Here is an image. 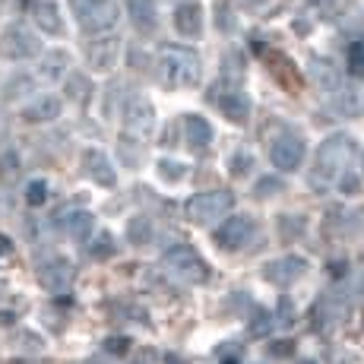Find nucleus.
I'll list each match as a JSON object with an SVG mask.
<instances>
[{"mask_svg": "<svg viewBox=\"0 0 364 364\" xmlns=\"http://www.w3.org/2000/svg\"><path fill=\"white\" fill-rule=\"evenodd\" d=\"M346 311H348V298H342L339 291H326V295L317 301V307H314L317 330H330V326H336L342 317H346Z\"/></svg>", "mask_w": 364, "mask_h": 364, "instance_id": "2eb2a0df", "label": "nucleus"}, {"mask_svg": "<svg viewBox=\"0 0 364 364\" xmlns=\"http://www.w3.org/2000/svg\"><path fill=\"white\" fill-rule=\"evenodd\" d=\"M124 127L133 136L152 133V127H156V108H152V102L143 99V95H133L127 102V108H124Z\"/></svg>", "mask_w": 364, "mask_h": 364, "instance_id": "9d476101", "label": "nucleus"}, {"mask_svg": "<svg viewBox=\"0 0 364 364\" xmlns=\"http://www.w3.org/2000/svg\"><path fill=\"white\" fill-rule=\"evenodd\" d=\"M235 209V193L232 191H206L197 193L187 203V215L193 225H213L215 219H225Z\"/></svg>", "mask_w": 364, "mask_h": 364, "instance_id": "39448f33", "label": "nucleus"}, {"mask_svg": "<svg viewBox=\"0 0 364 364\" xmlns=\"http://www.w3.org/2000/svg\"><path fill=\"white\" fill-rule=\"evenodd\" d=\"M10 250H13L10 237H4V235H0V254H10Z\"/></svg>", "mask_w": 364, "mask_h": 364, "instance_id": "c03bdc74", "label": "nucleus"}, {"mask_svg": "<svg viewBox=\"0 0 364 364\" xmlns=\"http://www.w3.org/2000/svg\"><path fill=\"white\" fill-rule=\"evenodd\" d=\"M127 348H130L127 336H111V339H105V352L108 355H127Z\"/></svg>", "mask_w": 364, "mask_h": 364, "instance_id": "4c0bfd02", "label": "nucleus"}, {"mask_svg": "<svg viewBox=\"0 0 364 364\" xmlns=\"http://www.w3.org/2000/svg\"><path fill=\"white\" fill-rule=\"evenodd\" d=\"M348 70L355 76H364V38H355L348 45Z\"/></svg>", "mask_w": 364, "mask_h": 364, "instance_id": "2f4dec72", "label": "nucleus"}, {"mask_svg": "<svg viewBox=\"0 0 364 364\" xmlns=\"http://www.w3.org/2000/svg\"><path fill=\"white\" fill-rule=\"evenodd\" d=\"M215 26H219L222 32H232L235 29V16H232V10H228V4L215 6Z\"/></svg>", "mask_w": 364, "mask_h": 364, "instance_id": "e433bc0d", "label": "nucleus"}, {"mask_svg": "<svg viewBox=\"0 0 364 364\" xmlns=\"http://www.w3.org/2000/svg\"><path fill=\"white\" fill-rule=\"evenodd\" d=\"M82 171H86V178H92L95 184H102V187H114L117 184L114 165H111V159L105 156L102 149H86L82 152Z\"/></svg>", "mask_w": 364, "mask_h": 364, "instance_id": "4468645a", "label": "nucleus"}, {"mask_svg": "<svg viewBox=\"0 0 364 364\" xmlns=\"http://www.w3.org/2000/svg\"><path fill=\"white\" fill-rule=\"evenodd\" d=\"M159 269L162 276H168L171 282H181V285H203L209 279V266L206 260L191 247H174L159 260Z\"/></svg>", "mask_w": 364, "mask_h": 364, "instance_id": "7ed1b4c3", "label": "nucleus"}, {"mask_svg": "<svg viewBox=\"0 0 364 364\" xmlns=\"http://www.w3.org/2000/svg\"><path fill=\"white\" fill-rule=\"evenodd\" d=\"M156 76L165 89H191L200 82L203 76V64L200 54L191 48L181 45H168L159 51V64H156Z\"/></svg>", "mask_w": 364, "mask_h": 364, "instance_id": "f03ea898", "label": "nucleus"}, {"mask_svg": "<svg viewBox=\"0 0 364 364\" xmlns=\"http://www.w3.org/2000/svg\"><path fill=\"white\" fill-rule=\"evenodd\" d=\"M76 23L82 26V32H111L117 26V4L114 0H70Z\"/></svg>", "mask_w": 364, "mask_h": 364, "instance_id": "20e7f679", "label": "nucleus"}, {"mask_svg": "<svg viewBox=\"0 0 364 364\" xmlns=\"http://www.w3.org/2000/svg\"><path fill=\"white\" fill-rule=\"evenodd\" d=\"M272 323H276V320H272L269 311H254V320H250V333H254V336H266V333L272 330Z\"/></svg>", "mask_w": 364, "mask_h": 364, "instance_id": "f704fd0d", "label": "nucleus"}, {"mask_svg": "<svg viewBox=\"0 0 364 364\" xmlns=\"http://www.w3.org/2000/svg\"><path fill=\"white\" fill-rule=\"evenodd\" d=\"M114 254H117V244L108 232H102L92 244H89V257H92V260H111Z\"/></svg>", "mask_w": 364, "mask_h": 364, "instance_id": "bb28decb", "label": "nucleus"}, {"mask_svg": "<svg viewBox=\"0 0 364 364\" xmlns=\"http://www.w3.org/2000/svg\"><path fill=\"white\" fill-rule=\"evenodd\" d=\"M117 54H121V38L117 35H105V38H92L86 45V60L92 70H99V73H105V70H111L117 64Z\"/></svg>", "mask_w": 364, "mask_h": 364, "instance_id": "ddd939ff", "label": "nucleus"}, {"mask_svg": "<svg viewBox=\"0 0 364 364\" xmlns=\"http://www.w3.org/2000/svg\"><path fill=\"white\" fill-rule=\"evenodd\" d=\"M19 171H23V165H19V156L13 149H6V152H0V181H16L19 178Z\"/></svg>", "mask_w": 364, "mask_h": 364, "instance_id": "c85d7f7f", "label": "nucleus"}, {"mask_svg": "<svg viewBox=\"0 0 364 364\" xmlns=\"http://www.w3.org/2000/svg\"><path fill=\"white\" fill-rule=\"evenodd\" d=\"M336 181H339V191L346 193V197H352V193H358V178H355V174L348 171V168H346V171H342Z\"/></svg>", "mask_w": 364, "mask_h": 364, "instance_id": "ea45409f", "label": "nucleus"}, {"mask_svg": "<svg viewBox=\"0 0 364 364\" xmlns=\"http://www.w3.org/2000/svg\"><path fill=\"white\" fill-rule=\"evenodd\" d=\"M32 16H35V26H38L41 32H48V35L64 32V19H60V10H58L54 0H38L35 10H32Z\"/></svg>", "mask_w": 364, "mask_h": 364, "instance_id": "aec40b11", "label": "nucleus"}, {"mask_svg": "<svg viewBox=\"0 0 364 364\" xmlns=\"http://www.w3.org/2000/svg\"><path fill=\"white\" fill-rule=\"evenodd\" d=\"M285 191V184H282V178H276V174H266V178L257 181V187H254V193L260 200H269V197H276V193H282Z\"/></svg>", "mask_w": 364, "mask_h": 364, "instance_id": "c756f323", "label": "nucleus"}, {"mask_svg": "<svg viewBox=\"0 0 364 364\" xmlns=\"http://www.w3.org/2000/svg\"><path fill=\"white\" fill-rule=\"evenodd\" d=\"M257 235V222L250 215H232L215 228V244L222 250H241L244 244H250V237Z\"/></svg>", "mask_w": 364, "mask_h": 364, "instance_id": "0eeeda50", "label": "nucleus"}, {"mask_svg": "<svg viewBox=\"0 0 364 364\" xmlns=\"http://www.w3.org/2000/svg\"><path fill=\"white\" fill-rule=\"evenodd\" d=\"M307 70H311L314 86H320L323 92H333V89L342 86V73H339V67H336L330 58H314Z\"/></svg>", "mask_w": 364, "mask_h": 364, "instance_id": "f3484780", "label": "nucleus"}, {"mask_svg": "<svg viewBox=\"0 0 364 364\" xmlns=\"http://www.w3.org/2000/svg\"><path fill=\"white\" fill-rule=\"evenodd\" d=\"M304 156H307V146L295 133H285V136H279L276 143L269 146V159L279 171H295V168H301V162H304Z\"/></svg>", "mask_w": 364, "mask_h": 364, "instance_id": "6e6552de", "label": "nucleus"}, {"mask_svg": "<svg viewBox=\"0 0 364 364\" xmlns=\"http://www.w3.org/2000/svg\"><path fill=\"white\" fill-rule=\"evenodd\" d=\"M121 156H124V162H127V168H136L139 165V152L130 149V136L121 139Z\"/></svg>", "mask_w": 364, "mask_h": 364, "instance_id": "a19ab883", "label": "nucleus"}, {"mask_svg": "<svg viewBox=\"0 0 364 364\" xmlns=\"http://www.w3.org/2000/svg\"><path fill=\"white\" fill-rule=\"evenodd\" d=\"M333 111L339 117H361L364 114V95L352 86L333 89Z\"/></svg>", "mask_w": 364, "mask_h": 364, "instance_id": "dca6fc26", "label": "nucleus"}, {"mask_svg": "<svg viewBox=\"0 0 364 364\" xmlns=\"http://www.w3.org/2000/svg\"><path fill=\"white\" fill-rule=\"evenodd\" d=\"M272 320H276L279 326H285V330L295 323V304H291V298H279V311Z\"/></svg>", "mask_w": 364, "mask_h": 364, "instance_id": "72a5a7b5", "label": "nucleus"}, {"mask_svg": "<svg viewBox=\"0 0 364 364\" xmlns=\"http://www.w3.org/2000/svg\"><path fill=\"white\" fill-rule=\"evenodd\" d=\"M130 10V19L139 32H152L156 29V0H124Z\"/></svg>", "mask_w": 364, "mask_h": 364, "instance_id": "5701e85b", "label": "nucleus"}, {"mask_svg": "<svg viewBox=\"0 0 364 364\" xmlns=\"http://www.w3.org/2000/svg\"><path fill=\"white\" fill-rule=\"evenodd\" d=\"M0 54L10 60H29L35 54H41V41L26 26H6L0 35Z\"/></svg>", "mask_w": 364, "mask_h": 364, "instance_id": "423d86ee", "label": "nucleus"}, {"mask_svg": "<svg viewBox=\"0 0 364 364\" xmlns=\"http://www.w3.org/2000/svg\"><path fill=\"white\" fill-rule=\"evenodd\" d=\"M298 364H314V361H307V358H304V361H298Z\"/></svg>", "mask_w": 364, "mask_h": 364, "instance_id": "49530a36", "label": "nucleus"}, {"mask_svg": "<svg viewBox=\"0 0 364 364\" xmlns=\"http://www.w3.org/2000/svg\"><path fill=\"white\" fill-rule=\"evenodd\" d=\"M26 203H29L32 209L45 206V203H48V184H45V181H32V184L26 187Z\"/></svg>", "mask_w": 364, "mask_h": 364, "instance_id": "473e14b6", "label": "nucleus"}, {"mask_svg": "<svg viewBox=\"0 0 364 364\" xmlns=\"http://www.w3.org/2000/svg\"><path fill=\"white\" fill-rule=\"evenodd\" d=\"M174 29L181 35H187V38H197L203 32V10L200 4H181L178 10H174Z\"/></svg>", "mask_w": 364, "mask_h": 364, "instance_id": "a211bd4d", "label": "nucleus"}, {"mask_svg": "<svg viewBox=\"0 0 364 364\" xmlns=\"http://www.w3.org/2000/svg\"><path fill=\"white\" fill-rule=\"evenodd\" d=\"M92 228H95V215L86 213V209H76V213L64 215V232L73 237V241H89Z\"/></svg>", "mask_w": 364, "mask_h": 364, "instance_id": "4be33fe9", "label": "nucleus"}, {"mask_svg": "<svg viewBox=\"0 0 364 364\" xmlns=\"http://www.w3.org/2000/svg\"><path fill=\"white\" fill-rule=\"evenodd\" d=\"M304 219H301V215H282V219H279V232H282V237L285 241H291V237H301L304 235Z\"/></svg>", "mask_w": 364, "mask_h": 364, "instance_id": "7c9ffc66", "label": "nucleus"}, {"mask_svg": "<svg viewBox=\"0 0 364 364\" xmlns=\"http://www.w3.org/2000/svg\"><path fill=\"white\" fill-rule=\"evenodd\" d=\"M225 364H235V361H225Z\"/></svg>", "mask_w": 364, "mask_h": 364, "instance_id": "09e8293b", "label": "nucleus"}, {"mask_svg": "<svg viewBox=\"0 0 364 364\" xmlns=\"http://www.w3.org/2000/svg\"><path fill=\"white\" fill-rule=\"evenodd\" d=\"M32 76H26V73H19V76H13V80H6V86H4V99L6 102H16V99H23L26 92H32Z\"/></svg>", "mask_w": 364, "mask_h": 364, "instance_id": "cd10ccee", "label": "nucleus"}, {"mask_svg": "<svg viewBox=\"0 0 364 364\" xmlns=\"http://www.w3.org/2000/svg\"><path fill=\"white\" fill-rule=\"evenodd\" d=\"M250 162H254V159H250L247 152H237L235 162H232V174H237V178H241L244 171H250Z\"/></svg>", "mask_w": 364, "mask_h": 364, "instance_id": "79ce46f5", "label": "nucleus"}, {"mask_svg": "<svg viewBox=\"0 0 364 364\" xmlns=\"http://www.w3.org/2000/svg\"><path fill=\"white\" fill-rule=\"evenodd\" d=\"M307 4H311V6H320V10H330L336 0H307Z\"/></svg>", "mask_w": 364, "mask_h": 364, "instance_id": "37998d69", "label": "nucleus"}, {"mask_svg": "<svg viewBox=\"0 0 364 364\" xmlns=\"http://www.w3.org/2000/svg\"><path fill=\"white\" fill-rule=\"evenodd\" d=\"M67 64H70V58L64 51H51V54H45L41 58V80H48V82H54V80H60V76L67 73Z\"/></svg>", "mask_w": 364, "mask_h": 364, "instance_id": "b1692460", "label": "nucleus"}, {"mask_svg": "<svg viewBox=\"0 0 364 364\" xmlns=\"http://www.w3.org/2000/svg\"><path fill=\"white\" fill-rule=\"evenodd\" d=\"M307 272V260L304 257H295V254H289V257H279V260H269L263 266V279L266 282H272V285H291V282H298L301 276Z\"/></svg>", "mask_w": 364, "mask_h": 364, "instance_id": "9b49d317", "label": "nucleus"}, {"mask_svg": "<svg viewBox=\"0 0 364 364\" xmlns=\"http://www.w3.org/2000/svg\"><path fill=\"white\" fill-rule=\"evenodd\" d=\"M355 152H358V143H355L352 136H346V133H333V136H326L317 149V165H314V174H311L314 191L323 193L326 187H330L333 181L348 168V162L355 159Z\"/></svg>", "mask_w": 364, "mask_h": 364, "instance_id": "f257e3e1", "label": "nucleus"}, {"mask_svg": "<svg viewBox=\"0 0 364 364\" xmlns=\"http://www.w3.org/2000/svg\"><path fill=\"white\" fill-rule=\"evenodd\" d=\"M209 99L219 105V111L232 124H247L250 102H247V95H244L241 89H225V86H219V82H215V89H213V95H209Z\"/></svg>", "mask_w": 364, "mask_h": 364, "instance_id": "1a4fd4ad", "label": "nucleus"}, {"mask_svg": "<svg viewBox=\"0 0 364 364\" xmlns=\"http://www.w3.org/2000/svg\"><path fill=\"white\" fill-rule=\"evenodd\" d=\"M64 89H67V99L80 102V105H86L89 95H92V82H89V76H82V73H70Z\"/></svg>", "mask_w": 364, "mask_h": 364, "instance_id": "393cba45", "label": "nucleus"}, {"mask_svg": "<svg viewBox=\"0 0 364 364\" xmlns=\"http://www.w3.org/2000/svg\"><path fill=\"white\" fill-rule=\"evenodd\" d=\"M159 174L174 184V181L184 178V165H181V162H168V159H165V162H159Z\"/></svg>", "mask_w": 364, "mask_h": 364, "instance_id": "c9c22d12", "label": "nucleus"}, {"mask_svg": "<svg viewBox=\"0 0 364 364\" xmlns=\"http://www.w3.org/2000/svg\"><path fill=\"white\" fill-rule=\"evenodd\" d=\"M184 130H187V146L197 152H206L209 143H213V127L203 114H187L184 121Z\"/></svg>", "mask_w": 364, "mask_h": 364, "instance_id": "6ab92c4d", "label": "nucleus"}, {"mask_svg": "<svg viewBox=\"0 0 364 364\" xmlns=\"http://www.w3.org/2000/svg\"><path fill=\"white\" fill-rule=\"evenodd\" d=\"M269 355L272 358H289V355H295V342H289V339H279V342H269Z\"/></svg>", "mask_w": 364, "mask_h": 364, "instance_id": "58836bf2", "label": "nucleus"}, {"mask_svg": "<svg viewBox=\"0 0 364 364\" xmlns=\"http://www.w3.org/2000/svg\"><path fill=\"white\" fill-rule=\"evenodd\" d=\"M10 364H26V361H10Z\"/></svg>", "mask_w": 364, "mask_h": 364, "instance_id": "de8ad7c7", "label": "nucleus"}, {"mask_svg": "<svg viewBox=\"0 0 364 364\" xmlns=\"http://www.w3.org/2000/svg\"><path fill=\"white\" fill-rule=\"evenodd\" d=\"M54 117H60V99H54V95H41V99H35L29 108L23 111L26 124H48V121H54Z\"/></svg>", "mask_w": 364, "mask_h": 364, "instance_id": "412c9836", "label": "nucleus"}, {"mask_svg": "<svg viewBox=\"0 0 364 364\" xmlns=\"http://www.w3.org/2000/svg\"><path fill=\"white\" fill-rule=\"evenodd\" d=\"M73 279H76V269L64 257H51V260H45L38 266V282L48 291H67L73 285Z\"/></svg>", "mask_w": 364, "mask_h": 364, "instance_id": "f8f14e48", "label": "nucleus"}, {"mask_svg": "<svg viewBox=\"0 0 364 364\" xmlns=\"http://www.w3.org/2000/svg\"><path fill=\"white\" fill-rule=\"evenodd\" d=\"M6 136V117H4V111H0V139Z\"/></svg>", "mask_w": 364, "mask_h": 364, "instance_id": "a18cd8bd", "label": "nucleus"}, {"mask_svg": "<svg viewBox=\"0 0 364 364\" xmlns=\"http://www.w3.org/2000/svg\"><path fill=\"white\" fill-rule=\"evenodd\" d=\"M152 219H146V215H133V219L127 222V237H130V244H149L152 241Z\"/></svg>", "mask_w": 364, "mask_h": 364, "instance_id": "a878e982", "label": "nucleus"}]
</instances>
